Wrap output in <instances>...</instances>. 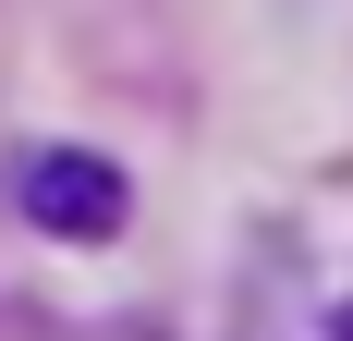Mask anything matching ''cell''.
<instances>
[{"mask_svg": "<svg viewBox=\"0 0 353 341\" xmlns=\"http://www.w3.org/2000/svg\"><path fill=\"white\" fill-rule=\"evenodd\" d=\"M25 220L61 244H110L122 220H134V183L110 159H73V146H49V159H25Z\"/></svg>", "mask_w": 353, "mask_h": 341, "instance_id": "cell-1", "label": "cell"}, {"mask_svg": "<svg viewBox=\"0 0 353 341\" xmlns=\"http://www.w3.org/2000/svg\"><path fill=\"white\" fill-rule=\"evenodd\" d=\"M341 341H353V305H341Z\"/></svg>", "mask_w": 353, "mask_h": 341, "instance_id": "cell-2", "label": "cell"}]
</instances>
